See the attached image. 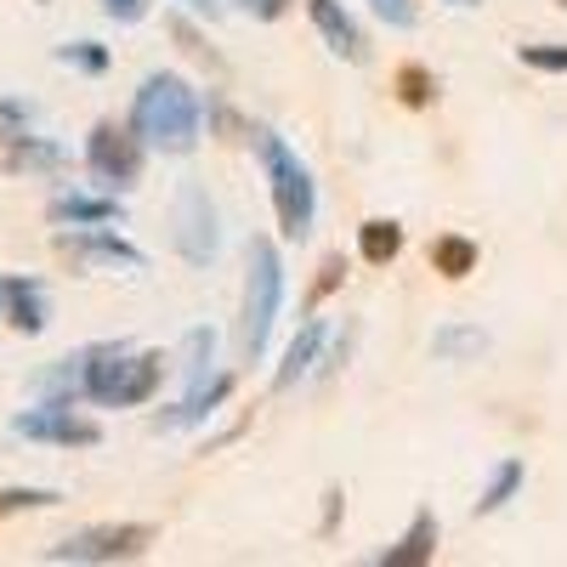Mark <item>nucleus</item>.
<instances>
[{
  "instance_id": "f257e3e1",
  "label": "nucleus",
  "mask_w": 567,
  "mask_h": 567,
  "mask_svg": "<svg viewBox=\"0 0 567 567\" xmlns=\"http://www.w3.org/2000/svg\"><path fill=\"white\" fill-rule=\"evenodd\" d=\"M131 131L154 154H194L205 136V97L182 74L154 69L131 97Z\"/></svg>"
},
{
  "instance_id": "f03ea898",
  "label": "nucleus",
  "mask_w": 567,
  "mask_h": 567,
  "mask_svg": "<svg viewBox=\"0 0 567 567\" xmlns=\"http://www.w3.org/2000/svg\"><path fill=\"white\" fill-rule=\"evenodd\" d=\"M74 369H80V403H97V409H142L165 386V358L120 341L80 347Z\"/></svg>"
},
{
  "instance_id": "7ed1b4c3",
  "label": "nucleus",
  "mask_w": 567,
  "mask_h": 567,
  "mask_svg": "<svg viewBox=\"0 0 567 567\" xmlns=\"http://www.w3.org/2000/svg\"><path fill=\"white\" fill-rule=\"evenodd\" d=\"M250 148H256V159H261V171H267V194H272L278 233L301 245L307 233H312V221H318V182H312L307 159H301L272 125H256V131H250Z\"/></svg>"
},
{
  "instance_id": "20e7f679",
  "label": "nucleus",
  "mask_w": 567,
  "mask_h": 567,
  "mask_svg": "<svg viewBox=\"0 0 567 567\" xmlns=\"http://www.w3.org/2000/svg\"><path fill=\"white\" fill-rule=\"evenodd\" d=\"M284 256H278V245L272 239H250V250H245V301H239V347H245V358H261L267 352V341H272V323H278V312H284Z\"/></svg>"
},
{
  "instance_id": "39448f33",
  "label": "nucleus",
  "mask_w": 567,
  "mask_h": 567,
  "mask_svg": "<svg viewBox=\"0 0 567 567\" xmlns=\"http://www.w3.org/2000/svg\"><path fill=\"white\" fill-rule=\"evenodd\" d=\"M171 245L187 267H210L221 256V210L205 194L199 182H182L176 187V205H171Z\"/></svg>"
},
{
  "instance_id": "423d86ee",
  "label": "nucleus",
  "mask_w": 567,
  "mask_h": 567,
  "mask_svg": "<svg viewBox=\"0 0 567 567\" xmlns=\"http://www.w3.org/2000/svg\"><path fill=\"white\" fill-rule=\"evenodd\" d=\"M142 136L131 125H114V120H97L85 136V171L97 176L109 194H131V187L142 182Z\"/></svg>"
},
{
  "instance_id": "0eeeda50",
  "label": "nucleus",
  "mask_w": 567,
  "mask_h": 567,
  "mask_svg": "<svg viewBox=\"0 0 567 567\" xmlns=\"http://www.w3.org/2000/svg\"><path fill=\"white\" fill-rule=\"evenodd\" d=\"M12 432L29 437V443H52V449H97L103 443L97 420H85L74 403H52V398H40L34 409L12 414Z\"/></svg>"
},
{
  "instance_id": "6e6552de",
  "label": "nucleus",
  "mask_w": 567,
  "mask_h": 567,
  "mask_svg": "<svg viewBox=\"0 0 567 567\" xmlns=\"http://www.w3.org/2000/svg\"><path fill=\"white\" fill-rule=\"evenodd\" d=\"M154 545L148 523H109V528H85L63 545L45 550V561H131Z\"/></svg>"
},
{
  "instance_id": "1a4fd4ad",
  "label": "nucleus",
  "mask_w": 567,
  "mask_h": 567,
  "mask_svg": "<svg viewBox=\"0 0 567 567\" xmlns=\"http://www.w3.org/2000/svg\"><path fill=\"white\" fill-rule=\"evenodd\" d=\"M58 250L74 256V261H91V267H125V272L148 267V256L114 233V221H103V227H58Z\"/></svg>"
},
{
  "instance_id": "9d476101",
  "label": "nucleus",
  "mask_w": 567,
  "mask_h": 567,
  "mask_svg": "<svg viewBox=\"0 0 567 567\" xmlns=\"http://www.w3.org/2000/svg\"><path fill=\"white\" fill-rule=\"evenodd\" d=\"M227 398H233V374H227V369H216L210 381L187 386V392H182V403H176V409H165L154 425H159V432H194V425H205Z\"/></svg>"
},
{
  "instance_id": "9b49d317",
  "label": "nucleus",
  "mask_w": 567,
  "mask_h": 567,
  "mask_svg": "<svg viewBox=\"0 0 567 567\" xmlns=\"http://www.w3.org/2000/svg\"><path fill=\"white\" fill-rule=\"evenodd\" d=\"M323 341H329V323H323V318H307V323L296 329V341L284 347V363L272 369V392H296L307 374H318Z\"/></svg>"
},
{
  "instance_id": "f8f14e48",
  "label": "nucleus",
  "mask_w": 567,
  "mask_h": 567,
  "mask_svg": "<svg viewBox=\"0 0 567 567\" xmlns=\"http://www.w3.org/2000/svg\"><path fill=\"white\" fill-rule=\"evenodd\" d=\"M307 18H312V29L323 34V45L336 58H347V63H363L369 58V40H363L358 18L341 7V0H307Z\"/></svg>"
},
{
  "instance_id": "ddd939ff",
  "label": "nucleus",
  "mask_w": 567,
  "mask_h": 567,
  "mask_svg": "<svg viewBox=\"0 0 567 567\" xmlns=\"http://www.w3.org/2000/svg\"><path fill=\"white\" fill-rule=\"evenodd\" d=\"M0 159H7V171H63L69 165L63 142L34 136L29 125H0Z\"/></svg>"
},
{
  "instance_id": "4468645a",
  "label": "nucleus",
  "mask_w": 567,
  "mask_h": 567,
  "mask_svg": "<svg viewBox=\"0 0 567 567\" xmlns=\"http://www.w3.org/2000/svg\"><path fill=\"white\" fill-rule=\"evenodd\" d=\"M58 227H103V221H125L120 194H85V187H63V194L45 205Z\"/></svg>"
},
{
  "instance_id": "2eb2a0df",
  "label": "nucleus",
  "mask_w": 567,
  "mask_h": 567,
  "mask_svg": "<svg viewBox=\"0 0 567 567\" xmlns=\"http://www.w3.org/2000/svg\"><path fill=\"white\" fill-rule=\"evenodd\" d=\"M432 556H437V511H414L403 539L374 556V567H425Z\"/></svg>"
},
{
  "instance_id": "dca6fc26",
  "label": "nucleus",
  "mask_w": 567,
  "mask_h": 567,
  "mask_svg": "<svg viewBox=\"0 0 567 567\" xmlns=\"http://www.w3.org/2000/svg\"><path fill=\"white\" fill-rule=\"evenodd\" d=\"M7 323L18 336H40L52 323V307H45V284L40 278H7Z\"/></svg>"
},
{
  "instance_id": "f3484780",
  "label": "nucleus",
  "mask_w": 567,
  "mask_h": 567,
  "mask_svg": "<svg viewBox=\"0 0 567 567\" xmlns=\"http://www.w3.org/2000/svg\"><path fill=\"white\" fill-rule=\"evenodd\" d=\"M523 483H528V465L523 460H499L494 471H488V483H483V494H477V516H494V511H505L516 494H523Z\"/></svg>"
},
{
  "instance_id": "a211bd4d",
  "label": "nucleus",
  "mask_w": 567,
  "mask_h": 567,
  "mask_svg": "<svg viewBox=\"0 0 567 567\" xmlns=\"http://www.w3.org/2000/svg\"><path fill=\"white\" fill-rule=\"evenodd\" d=\"M358 256H363L369 267H392V261L403 256V227L386 221V216H369V221L358 227Z\"/></svg>"
},
{
  "instance_id": "6ab92c4d",
  "label": "nucleus",
  "mask_w": 567,
  "mask_h": 567,
  "mask_svg": "<svg viewBox=\"0 0 567 567\" xmlns=\"http://www.w3.org/2000/svg\"><path fill=\"white\" fill-rule=\"evenodd\" d=\"M432 352H437L443 363H471V358L488 352V336H483L477 323H443L437 336H432Z\"/></svg>"
},
{
  "instance_id": "aec40b11",
  "label": "nucleus",
  "mask_w": 567,
  "mask_h": 567,
  "mask_svg": "<svg viewBox=\"0 0 567 567\" xmlns=\"http://www.w3.org/2000/svg\"><path fill=\"white\" fill-rule=\"evenodd\" d=\"M210 363H216V329H205V323L187 329V341H182V381H187V386L210 381V374H216Z\"/></svg>"
},
{
  "instance_id": "412c9836",
  "label": "nucleus",
  "mask_w": 567,
  "mask_h": 567,
  "mask_svg": "<svg viewBox=\"0 0 567 567\" xmlns=\"http://www.w3.org/2000/svg\"><path fill=\"white\" fill-rule=\"evenodd\" d=\"M432 267L443 278H465V272H477V245L465 239V233H443V239L432 245Z\"/></svg>"
},
{
  "instance_id": "4be33fe9",
  "label": "nucleus",
  "mask_w": 567,
  "mask_h": 567,
  "mask_svg": "<svg viewBox=\"0 0 567 567\" xmlns=\"http://www.w3.org/2000/svg\"><path fill=\"white\" fill-rule=\"evenodd\" d=\"M392 85H398V97H403L409 109H432V103H437V74L425 69V63H403Z\"/></svg>"
},
{
  "instance_id": "5701e85b",
  "label": "nucleus",
  "mask_w": 567,
  "mask_h": 567,
  "mask_svg": "<svg viewBox=\"0 0 567 567\" xmlns=\"http://www.w3.org/2000/svg\"><path fill=\"white\" fill-rule=\"evenodd\" d=\"M58 63H69V69H80V74H109V45L103 40H69V45H58Z\"/></svg>"
},
{
  "instance_id": "b1692460",
  "label": "nucleus",
  "mask_w": 567,
  "mask_h": 567,
  "mask_svg": "<svg viewBox=\"0 0 567 567\" xmlns=\"http://www.w3.org/2000/svg\"><path fill=\"white\" fill-rule=\"evenodd\" d=\"M58 499H63L58 488H0V523H7V516H23V511H45Z\"/></svg>"
},
{
  "instance_id": "393cba45",
  "label": "nucleus",
  "mask_w": 567,
  "mask_h": 567,
  "mask_svg": "<svg viewBox=\"0 0 567 567\" xmlns=\"http://www.w3.org/2000/svg\"><path fill=\"white\" fill-rule=\"evenodd\" d=\"M516 58H523L528 69H539V74H567V45H550V40H539V45H516Z\"/></svg>"
},
{
  "instance_id": "a878e982",
  "label": "nucleus",
  "mask_w": 567,
  "mask_h": 567,
  "mask_svg": "<svg viewBox=\"0 0 567 567\" xmlns=\"http://www.w3.org/2000/svg\"><path fill=\"white\" fill-rule=\"evenodd\" d=\"M341 278H347V261H341V256H323V267H318V278H312L307 307H318L323 296H336V290H341Z\"/></svg>"
},
{
  "instance_id": "bb28decb",
  "label": "nucleus",
  "mask_w": 567,
  "mask_h": 567,
  "mask_svg": "<svg viewBox=\"0 0 567 567\" xmlns=\"http://www.w3.org/2000/svg\"><path fill=\"white\" fill-rule=\"evenodd\" d=\"M369 12L381 18V23H392V29H414V23H420L414 0H369Z\"/></svg>"
},
{
  "instance_id": "cd10ccee",
  "label": "nucleus",
  "mask_w": 567,
  "mask_h": 567,
  "mask_svg": "<svg viewBox=\"0 0 567 567\" xmlns=\"http://www.w3.org/2000/svg\"><path fill=\"white\" fill-rule=\"evenodd\" d=\"M103 12L114 18V23H142L154 12V0H103Z\"/></svg>"
},
{
  "instance_id": "c85d7f7f",
  "label": "nucleus",
  "mask_w": 567,
  "mask_h": 567,
  "mask_svg": "<svg viewBox=\"0 0 567 567\" xmlns=\"http://www.w3.org/2000/svg\"><path fill=\"white\" fill-rule=\"evenodd\" d=\"M171 29H176V34H182V45H187V52H194V58H199V63H210V69H221V58H216V52H210V45H205V40H199V34H194V29H187V18H171Z\"/></svg>"
},
{
  "instance_id": "c756f323",
  "label": "nucleus",
  "mask_w": 567,
  "mask_h": 567,
  "mask_svg": "<svg viewBox=\"0 0 567 567\" xmlns=\"http://www.w3.org/2000/svg\"><path fill=\"white\" fill-rule=\"evenodd\" d=\"M233 7H239V12H250L256 23H272V18H284V12H290V0H233Z\"/></svg>"
},
{
  "instance_id": "7c9ffc66",
  "label": "nucleus",
  "mask_w": 567,
  "mask_h": 567,
  "mask_svg": "<svg viewBox=\"0 0 567 567\" xmlns=\"http://www.w3.org/2000/svg\"><path fill=\"white\" fill-rule=\"evenodd\" d=\"M336 516H341V488H329V494H323V523H318V534H336Z\"/></svg>"
},
{
  "instance_id": "2f4dec72",
  "label": "nucleus",
  "mask_w": 567,
  "mask_h": 567,
  "mask_svg": "<svg viewBox=\"0 0 567 567\" xmlns=\"http://www.w3.org/2000/svg\"><path fill=\"white\" fill-rule=\"evenodd\" d=\"M29 120H34L29 103H7V97H0V125H29Z\"/></svg>"
},
{
  "instance_id": "473e14b6",
  "label": "nucleus",
  "mask_w": 567,
  "mask_h": 567,
  "mask_svg": "<svg viewBox=\"0 0 567 567\" xmlns=\"http://www.w3.org/2000/svg\"><path fill=\"white\" fill-rule=\"evenodd\" d=\"M187 12H199V18H221L227 12V0H182Z\"/></svg>"
},
{
  "instance_id": "72a5a7b5",
  "label": "nucleus",
  "mask_w": 567,
  "mask_h": 567,
  "mask_svg": "<svg viewBox=\"0 0 567 567\" xmlns=\"http://www.w3.org/2000/svg\"><path fill=\"white\" fill-rule=\"evenodd\" d=\"M449 7H460V12H471V7H483V0H449Z\"/></svg>"
},
{
  "instance_id": "f704fd0d",
  "label": "nucleus",
  "mask_w": 567,
  "mask_h": 567,
  "mask_svg": "<svg viewBox=\"0 0 567 567\" xmlns=\"http://www.w3.org/2000/svg\"><path fill=\"white\" fill-rule=\"evenodd\" d=\"M0 318H7V278H0Z\"/></svg>"
},
{
  "instance_id": "c9c22d12",
  "label": "nucleus",
  "mask_w": 567,
  "mask_h": 567,
  "mask_svg": "<svg viewBox=\"0 0 567 567\" xmlns=\"http://www.w3.org/2000/svg\"><path fill=\"white\" fill-rule=\"evenodd\" d=\"M556 7H567V0H556Z\"/></svg>"
}]
</instances>
